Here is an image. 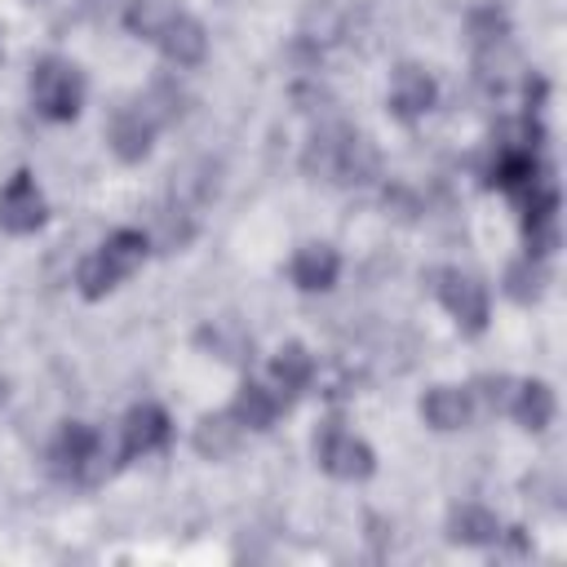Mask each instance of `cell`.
<instances>
[{"label":"cell","mask_w":567,"mask_h":567,"mask_svg":"<svg viewBox=\"0 0 567 567\" xmlns=\"http://www.w3.org/2000/svg\"><path fill=\"white\" fill-rule=\"evenodd\" d=\"M173 439V421L159 403H137L124 412L120 421V461H137V456H151L159 447H168Z\"/></svg>","instance_id":"cell-10"},{"label":"cell","mask_w":567,"mask_h":567,"mask_svg":"<svg viewBox=\"0 0 567 567\" xmlns=\"http://www.w3.org/2000/svg\"><path fill=\"white\" fill-rule=\"evenodd\" d=\"M213 350H217V359H230V363H244L248 359V350H252V337H244L230 319H221V323H213V328H204L199 332Z\"/></svg>","instance_id":"cell-21"},{"label":"cell","mask_w":567,"mask_h":567,"mask_svg":"<svg viewBox=\"0 0 567 567\" xmlns=\"http://www.w3.org/2000/svg\"><path fill=\"white\" fill-rule=\"evenodd\" d=\"M315 381V354L301 346V341H288L275 350L270 359V385L284 394V399H297L301 390H310Z\"/></svg>","instance_id":"cell-16"},{"label":"cell","mask_w":567,"mask_h":567,"mask_svg":"<svg viewBox=\"0 0 567 567\" xmlns=\"http://www.w3.org/2000/svg\"><path fill=\"white\" fill-rule=\"evenodd\" d=\"M84 4H89V9H93V13H102V9H106V4H111V0H84Z\"/></svg>","instance_id":"cell-22"},{"label":"cell","mask_w":567,"mask_h":567,"mask_svg":"<svg viewBox=\"0 0 567 567\" xmlns=\"http://www.w3.org/2000/svg\"><path fill=\"white\" fill-rule=\"evenodd\" d=\"M102 465H106V447L89 421H66L49 443V470L66 483H93Z\"/></svg>","instance_id":"cell-6"},{"label":"cell","mask_w":567,"mask_h":567,"mask_svg":"<svg viewBox=\"0 0 567 567\" xmlns=\"http://www.w3.org/2000/svg\"><path fill=\"white\" fill-rule=\"evenodd\" d=\"M301 168L315 177V182H337V186H363L381 173V151L372 146L368 133L341 124V120H328L310 133L306 151H301Z\"/></svg>","instance_id":"cell-1"},{"label":"cell","mask_w":567,"mask_h":567,"mask_svg":"<svg viewBox=\"0 0 567 567\" xmlns=\"http://www.w3.org/2000/svg\"><path fill=\"white\" fill-rule=\"evenodd\" d=\"M173 111H177V93H173L168 84H155L146 97L124 102V106L111 115V128H106V142H111L115 159H124V164L146 159L151 146H155V133L173 120Z\"/></svg>","instance_id":"cell-3"},{"label":"cell","mask_w":567,"mask_h":567,"mask_svg":"<svg viewBox=\"0 0 567 567\" xmlns=\"http://www.w3.org/2000/svg\"><path fill=\"white\" fill-rule=\"evenodd\" d=\"M182 0H128L124 4V27L137 35V40H159L177 18H182Z\"/></svg>","instance_id":"cell-18"},{"label":"cell","mask_w":567,"mask_h":567,"mask_svg":"<svg viewBox=\"0 0 567 567\" xmlns=\"http://www.w3.org/2000/svg\"><path fill=\"white\" fill-rule=\"evenodd\" d=\"M505 412H509V416H514V421H518L527 434H540V430H549V421H554V412H558L554 385H549V381H536V377H527V381H514Z\"/></svg>","instance_id":"cell-14"},{"label":"cell","mask_w":567,"mask_h":567,"mask_svg":"<svg viewBox=\"0 0 567 567\" xmlns=\"http://www.w3.org/2000/svg\"><path fill=\"white\" fill-rule=\"evenodd\" d=\"M49 221L44 190L31 168H13L9 182L0 186V230L4 235H35Z\"/></svg>","instance_id":"cell-8"},{"label":"cell","mask_w":567,"mask_h":567,"mask_svg":"<svg viewBox=\"0 0 567 567\" xmlns=\"http://www.w3.org/2000/svg\"><path fill=\"white\" fill-rule=\"evenodd\" d=\"M239 439H244V425H239L230 412H208V416H199V425H195V452L208 456V461L230 456V452L239 447Z\"/></svg>","instance_id":"cell-19"},{"label":"cell","mask_w":567,"mask_h":567,"mask_svg":"<svg viewBox=\"0 0 567 567\" xmlns=\"http://www.w3.org/2000/svg\"><path fill=\"white\" fill-rule=\"evenodd\" d=\"M545 261L540 257H523V261H514L509 270H505V297L509 301H518V306H532V301H540V292H545Z\"/></svg>","instance_id":"cell-20"},{"label":"cell","mask_w":567,"mask_h":567,"mask_svg":"<svg viewBox=\"0 0 567 567\" xmlns=\"http://www.w3.org/2000/svg\"><path fill=\"white\" fill-rule=\"evenodd\" d=\"M421 416H425L430 430H465L478 416L474 390L470 385H434L421 399Z\"/></svg>","instance_id":"cell-11"},{"label":"cell","mask_w":567,"mask_h":567,"mask_svg":"<svg viewBox=\"0 0 567 567\" xmlns=\"http://www.w3.org/2000/svg\"><path fill=\"white\" fill-rule=\"evenodd\" d=\"M341 275V252L332 244H301L288 261V279L301 292H328Z\"/></svg>","instance_id":"cell-12"},{"label":"cell","mask_w":567,"mask_h":567,"mask_svg":"<svg viewBox=\"0 0 567 567\" xmlns=\"http://www.w3.org/2000/svg\"><path fill=\"white\" fill-rule=\"evenodd\" d=\"M84 71L62 58V53H44L35 66H31V106L35 115L53 120V124H71L84 106Z\"/></svg>","instance_id":"cell-4"},{"label":"cell","mask_w":567,"mask_h":567,"mask_svg":"<svg viewBox=\"0 0 567 567\" xmlns=\"http://www.w3.org/2000/svg\"><path fill=\"white\" fill-rule=\"evenodd\" d=\"M146 257H151V235H146V230H137V226H120V230H111V235L80 261V270H75V288H80V297L97 301V297L115 292L128 275L142 270Z\"/></svg>","instance_id":"cell-2"},{"label":"cell","mask_w":567,"mask_h":567,"mask_svg":"<svg viewBox=\"0 0 567 567\" xmlns=\"http://www.w3.org/2000/svg\"><path fill=\"white\" fill-rule=\"evenodd\" d=\"M447 536L461 540V545H496L501 540V518L487 505L465 501L447 514Z\"/></svg>","instance_id":"cell-17"},{"label":"cell","mask_w":567,"mask_h":567,"mask_svg":"<svg viewBox=\"0 0 567 567\" xmlns=\"http://www.w3.org/2000/svg\"><path fill=\"white\" fill-rule=\"evenodd\" d=\"M284 408H288V399H284L270 381H244V385L235 390V399H230L226 412H230L244 430H270Z\"/></svg>","instance_id":"cell-13"},{"label":"cell","mask_w":567,"mask_h":567,"mask_svg":"<svg viewBox=\"0 0 567 567\" xmlns=\"http://www.w3.org/2000/svg\"><path fill=\"white\" fill-rule=\"evenodd\" d=\"M434 102H439V80H434L421 62H403V66H394V71H390L385 106H390V115H394V120L412 124V120L430 115V111H434Z\"/></svg>","instance_id":"cell-9"},{"label":"cell","mask_w":567,"mask_h":567,"mask_svg":"<svg viewBox=\"0 0 567 567\" xmlns=\"http://www.w3.org/2000/svg\"><path fill=\"white\" fill-rule=\"evenodd\" d=\"M155 49L164 53V62L168 66H199L204 58H208V31H204V22L199 18H190V13H182L159 40H155Z\"/></svg>","instance_id":"cell-15"},{"label":"cell","mask_w":567,"mask_h":567,"mask_svg":"<svg viewBox=\"0 0 567 567\" xmlns=\"http://www.w3.org/2000/svg\"><path fill=\"white\" fill-rule=\"evenodd\" d=\"M315 461L328 478H341V483H363L377 470V452L354 430H346L341 421H328L315 434Z\"/></svg>","instance_id":"cell-7"},{"label":"cell","mask_w":567,"mask_h":567,"mask_svg":"<svg viewBox=\"0 0 567 567\" xmlns=\"http://www.w3.org/2000/svg\"><path fill=\"white\" fill-rule=\"evenodd\" d=\"M434 279V297L439 306L452 315V323L465 332V337H478L487 328V315H492V297H487V284L461 266H443L430 275Z\"/></svg>","instance_id":"cell-5"}]
</instances>
